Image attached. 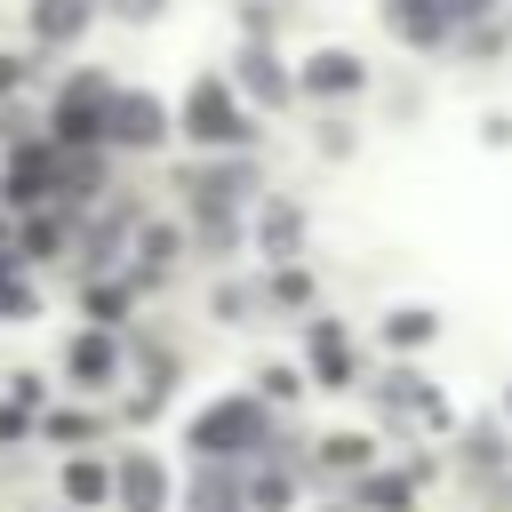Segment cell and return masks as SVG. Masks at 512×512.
<instances>
[{
    "label": "cell",
    "mask_w": 512,
    "mask_h": 512,
    "mask_svg": "<svg viewBox=\"0 0 512 512\" xmlns=\"http://www.w3.org/2000/svg\"><path fill=\"white\" fill-rule=\"evenodd\" d=\"M272 400H256V392H232V400H208L200 416H192V456L200 464H248V456H272V416H264Z\"/></svg>",
    "instance_id": "6da1fadb"
},
{
    "label": "cell",
    "mask_w": 512,
    "mask_h": 512,
    "mask_svg": "<svg viewBox=\"0 0 512 512\" xmlns=\"http://www.w3.org/2000/svg\"><path fill=\"white\" fill-rule=\"evenodd\" d=\"M184 136L208 144V152H240V144H256V120L240 112V88H232V80L200 72V80L184 88Z\"/></svg>",
    "instance_id": "7a4b0ae2"
},
{
    "label": "cell",
    "mask_w": 512,
    "mask_h": 512,
    "mask_svg": "<svg viewBox=\"0 0 512 512\" xmlns=\"http://www.w3.org/2000/svg\"><path fill=\"white\" fill-rule=\"evenodd\" d=\"M232 88H240L256 112H280V104L296 96V72L280 64V48H272V40H248V48H240V64H232Z\"/></svg>",
    "instance_id": "3957f363"
},
{
    "label": "cell",
    "mask_w": 512,
    "mask_h": 512,
    "mask_svg": "<svg viewBox=\"0 0 512 512\" xmlns=\"http://www.w3.org/2000/svg\"><path fill=\"white\" fill-rule=\"evenodd\" d=\"M304 360H312L320 392H352V384H360L352 336H344V320H328V312H312V320H304Z\"/></svg>",
    "instance_id": "277c9868"
},
{
    "label": "cell",
    "mask_w": 512,
    "mask_h": 512,
    "mask_svg": "<svg viewBox=\"0 0 512 512\" xmlns=\"http://www.w3.org/2000/svg\"><path fill=\"white\" fill-rule=\"evenodd\" d=\"M384 32L400 48H448L456 16H448V0H384Z\"/></svg>",
    "instance_id": "5b68a950"
},
{
    "label": "cell",
    "mask_w": 512,
    "mask_h": 512,
    "mask_svg": "<svg viewBox=\"0 0 512 512\" xmlns=\"http://www.w3.org/2000/svg\"><path fill=\"white\" fill-rule=\"evenodd\" d=\"M296 88H304V96L344 104V96H360V88H368V56H352V48H320V56H304Z\"/></svg>",
    "instance_id": "8992f818"
},
{
    "label": "cell",
    "mask_w": 512,
    "mask_h": 512,
    "mask_svg": "<svg viewBox=\"0 0 512 512\" xmlns=\"http://www.w3.org/2000/svg\"><path fill=\"white\" fill-rule=\"evenodd\" d=\"M104 136H112V144H128V152H152V144L168 136V104H160V96H144V88H128V96H112Z\"/></svg>",
    "instance_id": "52a82bcc"
},
{
    "label": "cell",
    "mask_w": 512,
    "mask_h": 512,
    "mask_svg": "<svg viewBox=\"0 0 512 512\" xmlns=\"http://www.w3.org/2000/svg\"><path fill=\"white\" fill-rule=\"evenodd\" d=\"M456 464L480 472V480L512 472V416H472V424L456 432Z\"/></svg>",
    "instance_id": "ba28073f"
},
{
    "label": "cell",
    "mask_w": 512,
    "mask_h": 512,
    "mask_svg": "<svg viewBox=\"0 0 512 512\" xmlns=\"http://www.w3.org/2000/svg\"><path fill=\"white\" fill-rule=\"evenodd\" d=\"M184 192H192V216H208V208H240V200L256 192V168H248V160H208V168L184 176Z\"/></svg>",
    "instance_id": "9c48e42d"
},
{
    "label": "cell",
    "mask_w": 512,
    "mask_h": 512,
    "mask_svg": "<svg viewBox=\"0 0 512 512\" xmlns=\"http://www.w3.org/2000/svg\"><path fill=\"white\" fill-rule=\"evenodd\" d=\"M256 248H264L272 264H288V256L304 248V208H296V200H264V216H256Z\"/></svg>",
    "instance_id": "30bf717a"
},
{
    "label": "cell",
    "mask_w": 512,
    "mask_h": 512,
    "mask_svg": "<svg viewBox=\"0 0 512 512\" xmlns=\"http://www.w3.org/2000/svg\"><path fill=\"white\" fill-rule=\"evenodd\" d=\"M112 488H120V504H128V512H160V504H168V472H160L144 448H128V464H120V480H112Z\"/></svg>",
    "instance_id": "8fae6325"
},
{
    "label": "cell",
    "mask_w": 512,
    "mask_h": 512,
    "mask_svg": "<svg viewBox=\"0 0 512 512\" xmlns=\"http://www.w3.org/2000/svg\"><path fill=\"white\" fill-rule=\"evenodd\" d=\"M368 400H376L384 416H408V408L424 416V408H432V384H424V368H384V376L368 384Z\"/></svg>",
    "instance_id": "7c38bea8"
},
{
    "label": "cell",
    "mask_w": 512,
    "mask_h": 512,
    "mask_svg": "<svg viewBox=\"0 0 512 512\" xmlns=\"http://www.w3.org/2000/svg\"><path fill=\"white\" fill-rule=\"evenodd\" d=\"M344 496H352L360 512H416V480H408V472H360Z\"/></svg>",
    "instance_id": "4fadbf2b"
},
{
    "label": "cell",
    "mask_w": 512,
    "mask_h": 512,
    "mask_svg": "<svg viewBox=\"0 0 512 512\" xmlns=\"http://www.w3.org/2000/svg\"><path fill=\"white\" fill-rule=\"evenodd\" d=\"M192 512H248V480L232 464H200L192 472Z\"/></svg>",
    "instance_id": "5bb4252c"
},
{
    "label": "cell",
    "mask_w": 512,
    "mask_h": 512,
    "mask_svg": "<svg viewBox=\"0 0 512 512\" xmlns=\"http://www.w3.org/2000/svg\"><path fill=\"white\" fill-rule=\"evenodd\" d=\"M288 504H296V464L256 456V472H248V512H288Z\"/></svg>",
    "instance_id": "9a60e30c"
},
{
    "label": "cell",
    "mask_w": 512,
    "mask_h": 512,
    "mask_svg": "<svg viewBox=\"0 0 512 512\" xmlns=\"http://www.w3.org/2000/svg\"><path fill=\"white\" fill-rule=\"evenodd\" d=\"M432 336H440V312H432V304H392V312H384V344H392V352H424Z\"/></svg>",
    "instance_id": "2e32d148"
},
{
    "label": "cell",
    "mask_w": 512,
    "mask_h": 512,
    "mask_svg": "<svg viewBox=\"0 0 512 512\" xmlns=\"http://www.w3.org/2000/svg\"><path fill=\"white\" fill-rule=\"evenodd\" d=\"M96 16V0H32V32L40 40H80Z\"/></svg>",
    "instance_id": "e0dca14e"
},
{
    "label": "cell",
    "mask_w": 512,
    "mask_h": 512,
    "mask_svg": "<svg viewBox=\"0 0 512 512\" xmlns=\"http://www.w3.org/2000/svg\"><path fill=\"white\" fill-rule=\"evenodd\" d=\"M312 464H320L328 480H360V472H368V440H360V432H328V440L312 448Z\"/></svg>",
    "instance_id": "ac0fdd59"
},
{
    "label": "cell",
    "mask_w": 512,
    "mask_h": 512,
    "mask_svg": "<svg viewBox=\"0 0 512 512\" xmlns=\"http://www.w3.org/2000/svg\"><path fill=\"white\" fill-rule=\"evenodd\" d=\"M72 376H80V384H112V376H120L112 336H80V344H72Z\"/></svg>",
    "instance_id": "d6986e66"
},
{
    "label": "cell",
    "mask_w": 512,
    "mask_h": 512,
    "mask_svg": "<svg viewBox=\"0 0 512 512\" xmlns=\"http://www.w3.org/2000/svg\"><path fill=\"white\" fill-rule=\"evenodd\" d=\"M192 240H200L208 256H232V248H240V208H208V216H192Z\"/></svg>",
    "instance_id": "ffe728a7"
},
{
    "label": "cell",
    "mask_w": 512,
    "mask_h": 512,
    "mask_svg": "<svg viewBox=\"0 0 512 512\" xmlns=\"http://www.w3.org/2000/svg\"><path fill=\"white\" fill-rule=\"evenodd\" d=\"M264 304H280V312H304V304H312V272H296V264H280V272L264 280Z\"/></svg>",
    "instance_id": "44dd1931"
},
{
    "label": "cell",
    "mask_w": 512,
    "mask_h": 512,
    "mask_svg": "<svg viewBox=\"0 0 512 512\" xmlns=\"http://www.w3.org/2000/svg\"><path fill=\"white\" fill-rule=\"evenodd\" d=\"M456 48H464V64H496L512 48V32L504 24H472V32H456Z\"/></svg>",
    "instance_id": "7402d4cb"
},
{
    "label": "cell",
    "mask_w": 512,
    "mask_h": 512,
    "mask_svg": "<svg viewBox=\"0 0 512 512\" xmlns=\"http://www.w3.org/2000/svg\"><path fill=\"white\" fill-rule=\"evenodd\" d=\"M64 488H72V504H104V496H112V472L80 456V464H64Z\"/></svg>",
    "instance_id": "603a6c76"
},
{
    "label": "cell",
    "mask_w": 512,
    "mask_h": 512,
    "mask_svg": "<svg viewBox=\"0 0 512 512\" xmlns=\"http://www.w3.org/2000/svg\"><path fill=\"white\" fill-rule=\"evenodd\" d=\"M256 312H264V296H256V288H240V280H224V288H216V320H232V328H248Z\"/></svg>",
    "instance_id": "cb8c5ba5"
},
{
    "label": "cell",
    "mask_w": 512,
    "mask_h": 512,
    "mask_svg": "<svg viewBox=\"0 0 512 512\" xmlns=\"http://www.w3.org/2000/svg\"><path fill=\"white\" fill-rule=\"evenodd\" d=\"M136 248H144V272H168V264H176V248H184V240H176V232H168V224H144V240H136Z\"/></svg>",
    "instance_id": "d4e9b609"
},
{
    "label": "cell",
    "mask_w": 512,
    "mask_h": 512,
    "mask_svg": "<svg viewBox=\"0 0 512 512\" xmlns=\"http://www.w3.org/2000/svg\"><path fill=\"white\" fill-rule=\"evenodd\" d=\"M296 392H304V376H296V368H280V360L256 376V400H296Z\"/></svg>",
    "instance_id": "484cf974"
},
{
    "label": "cell",
    "mask_w": 512,
    "mask_h": 512,
    "mask_svg": "<svg viewBox=\"0 0 512 512\" xmlns=\"http://www.w3.org/2000/svg\"><path fill=\"white\" fill-rule=\"evenodd\" d=\"M496 8H504V0H448L456 32H472V24H496Z\"/></svg>",
    "instance_id": "4316f807"
},
{
    "label": "cell",
    "mask_w": 512,
    "mask_h": 512,
    "mask_svg": "<svg viewBox=\"0 0 512 512\" xmlns=\"http://www.w3.org/2000/svg\"><path fill=\"white\" fill-rule=\"evenodd\" d=\"M320 152L344 160V152H352V120H320Z\"/></svg>",
    "instance_id": "83f0119b"
},
{
    "label": "cell",
    "mask_w": 512,
    "mask_h": 512,
    "mask_svg": "<svg viewBox=\"0 0 512 512\" xmlns=\"http://www.w3.org/2000/svg\"><path fill=\"white\" fill-rule=\"evenodd\" d=\"M480 144H488V152H512V112H488V120H480Z\"/></svg>",
    "instance_id": "f1b7e54d"
},
{
    "label": "cell",
    "mask_w": 512,
    "mask_h": 512,
    "mask_svg": "<svg viewBox=\"0 0 512 512\" xmlns=\"http://www.w3.org/2000/svg\"><path fill=\"white\" fill-rule=\"evenodd\" d=\"M240 32H248V40H272V8L248 0V8H240Z\"/></svg>",
    "instance_id": "f546056e"
},
{
    "label": "cell",
    "mask_w": 512,
    "mask_h": 512,
    "mask_svg": "<svg viewBox=\"0 0 512 512\" xmlns=\"http://www.w3.org/2000/svg\"><path fill=\"white\" fill-rule=\"evenodd\" d=\"M168 0H112V16H128V24H152Z\"/></svg>",
    "instance_id": "4dcf8cb0"
},
{
    "label": "cell",
    "mask_w": 512,
    "mask_h": 512,
    "mask_svg": "<svg viewBox=\"0 0 512 512\" xmlns=\"http://www.w3.org/2000/svg\"><path fill=\"white\" fill-rule=\"evenodd\" d=\"M120 304H128L120 288H88V312H104V320H120Z\"/></svg>",
    "instance_id": "1f68e13d"
},
{
    "label": "cell",
    "mask_w": 512,
    "mask_h": 512,
    "mask_svg": "<svg viewBox=\"0 0 512 512\" xmlns=\"http://www.w3.org/2000/svg\"><path fill=\"white\" fill-rule=\"evenodd\" d=\"M16 80H24V64H16V56H0V88H16Z\"/></svg>",
    "instance_id": "d6a6232c"
},
{
    "label": "cell",
    "mask_w": 512,
    "mask_h": 512,
    "mask_svg": "<svg viewBox=\"0 0 512 512\" xmlns=\"http://www.w3.org/2000/svg\"><path fill=\"white\" fill-rule=\"evenodd\" d=\"M328 512H360V504H352V496H344V504H328Z\"/></svg>",
    "instance_id": "836d02e7"
},
{
    "label": "cell",
    "mask_w": 512,
    "mask_h": 512,
    "mask_svg": "<svg viewBox=\"0 0 512 512\" xmlns=\"http://www.w3.org/2000/svg\"><path fill=\"white\" fill-rule=\"evenodd\" d=\"M504 416H512V392H504Z\"/></svg>",
    "instance_id": "e575fe53"
}]
</instances>
